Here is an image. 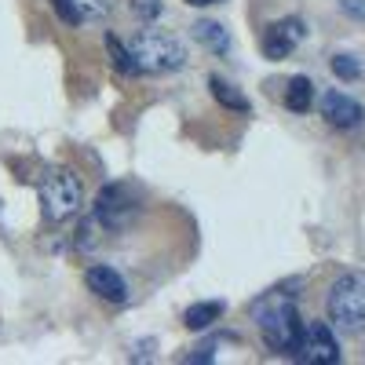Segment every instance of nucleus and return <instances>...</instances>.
<instances>
[{"label": "nucleus", "mask_w": 365, "mask_h": 365, "mask_svg": "<svg viewBox=\"0 0 365 365\" xmlns=\"http://www.w3.org/2000/svg\"><path fill=\"white\" fill-rule=\"evenodd\" d=\"M190 8H208V4H220V0H187Z\"/></svg>", "instance_id": "22"}, {"label": "nucleus", "mask_w": 365, "mask_h": 365, "mask_svg": "<svg viewBox=\"0 0 365 365\" xmlns=\"http://www.w3.org/2000/svg\"><path fill=\"white\" fill-rule=\"evenodd\" d=\"M292 358L303 361V365H332V361H340V344H336V332H332V325H329V322L303 325Z\"/></svg>", "instance_id": "5"}, {"label": "nucleus", "mask_w": 365, "mask_h": 365, "mask_svg": "<svg viewBox=\"0 0 365 365\" xmlns=\"http://www.w3.org/2000/svg\"><path fill=\"white\" fill-rule=\"evenodd\" d=\"M216 340H208V344H201V347H194V351H187L182 354V361L187 365H201V361H216Z\"/></svg>", "instance_id": "18"}, {"label": "nucleus", "mask_w": 365, "mask_h": 365, "mask_svg": "<svg viewBox=\"0 0 365 365\" xmlns=\"http://www.w3.org/2000/svg\"><path fill=\"white\" fill-rule=\"evenodd\" d=\"M73 8L81 11V19H103V15H110L113 0H73Z\"/></svg>", "instance_id": "17"}, {"label": "nucleus", "mask_w": 365, "mask_h": 365, "mask_svg": "<svg viewBox=\"0 0 365 365\" xmlns=\"http://www.w3.org/2000/svg\"><path fill=\"white\" fill-rule=\"evenodd\" d=\"M41 201H44V216L51 223H66L73 220L81 205H84V187L73 168H51L41 179Z\"/></svg>", "instance_id": "4"}, {"label": "nucleus", "mask_w": 365, "mask_h": 365, "mask_svg": "<svg viewBox=\"0 0 365 365\" xmlns=\"http://www.w3.org/2000/svg\"><path fill=\"white\" fill-rule=\"evenodd\" d=\"M135 15L139 19H158L161 15V0H135Z\"/></svg>", "instance_id": "20"}, {"label": "nucleus", "mask_w": 365, "mask_h": 365, "mask_svg": "<svg viewBox=\"0 0 365 365\" xmlns=\"http://www.w3.org/2000/svg\"><path fill=\"white\" fill-rule=\"evenodd\" d=\"M329 322L347 336H361L365 332V278L361 274H340L329 289L325 299Z\"/></svg>", "instance_id": "2"}, {"label": "nucleus", "mask_w": 365, "mask_h": 365, "mask_svg": "<svg viewBox=\"0 0 365 365\" xmlns=\"http://www.w3.org/2000/svg\"><path fill=\"white\" fill-rule=\"evenodd\" d=\"M194 41L201 48H208L212 55H227L230 51V34L223 29V22H212V19H197L194 22Z\"/></svg>", "instance_id": "11"}, {"label": "nucleus", "mask_w": 365, "mask_h": 365, "mask_svg": "<svg viewBox=\"0 0 365 365\" xmlns=\"http://www.w3.org/2000/svg\"><path fill=\"white\" fill-rule=\"evenodd\" d=\"M340 8L351 19H365V0H340Z\"/></svg>", "instance_id": "21"}, {"label": "nucleus", "mask_w": 365, "mask_h": 365, "mask_svg": "<svg viewBox=\"0 0 365 365\" xmlns=\"http://www.w3.org/2000/svg\"><path fill=\"white\" fill-rule=\"evenodd\" d=\"M208 91H212V99H216L220 106H227V110H234V113H249V110H252L249 99L241 96L230 81H223V77H216V73L208 77Z\"/></svg>", "instance_id": "12"}, {"label": "nucleus", "mask_w": 365, "mask_h": 365, "mask_svg": "<svg viewBox=\"0 0 365 365\" xmlns=\"http://www.w3.org/2000/svg\"><path fill=\"white\" fill-rule=\"evenodd\" d=\"M84 282H88L91 292H96L99 299H106V303H128V282L120 278L113 267H106V263L88 267L84 270Z\"/></svg>", "instance_id": "8"}, {"label": "nucleus", "mask_w": 365, "mask_h": 365, "mask_svg": "<svg viewBox=\"0 0 365 365\" xmlns=\"http://www.w3.org/2000/svg\"><path fill=\"white\" fill-rule=\"evenodd\" d=\"M51 8H55V15L63 19V22H70V26H81L84 19H81V11L73 8V0H51Z\"/></svg>", "instance_id": "19"}, {"label": "nucleus", "mask_w": 365, "mask_h": 365, "mask_svg": "<svg viewBox=\"0 0 365 365\" xmlns=\"http://www.w3.org/2000/svg\"><path fill=\"white\" fill-rule=\"evenodd\" d=\"M285 106L292 113H307L314 106V84H311V77H292L285 84Z\"/></svg>", "instance_id": "13"}, {"label": "nucleus", "mask_w": 365, "mask_h": 365, "mask_svg": "<svg viewBox=\"0 0 365 365\" xmlns=\"http://www.w3.org/2000/svg\"><path fill=\"white\" fill-rule=\"evenodd\" d=\"M252 322L259 325L263 332V344L278 354H292L296 344H299V332H303V318H299V307H296V296L292 292H263L252 307H249Z\"/></svg>", "instance_id": "1"}, {"label": "nucleus", "mask_w": 365, "mask_h": 365, "mask_svg": "<svg viewBox=\"0 0 365 365\" xmlns=\"http://www.w3.org/2000/svg\"><path fill=\"white\" fill-rule=\"evenodd\" d=\"M135 212H139V201L132 197L128 187H120V182H110V187H103V194L96 197V220L106 230L128 227L135 220Z\"/></svg>", "instance_id": "6"}, {"label": "nucleus", "mask_w": 365, "mask_h": 365, "mask_svg": "<svg viewBox=\"0 0 365 365\" xmlns=\"http://www.w3.org/2000/svg\"><path fill=\"white\" fill-rule=\"evenodd\" d=\"M103 230H106V227H103V223L96 220V212H91V216H88V220L81 223V230H77V249H81V252H88V249H96L99 241H103V237H99Z\"/></svg>", "instance_id": "15"}, {"label": "nucleus", "mask_w": 365, "mask_h": 365, "mask_svg": "<svg viewBox=\"0 0 365 365\" xmlns=\"http://www.w3.org/2000/svg\"><path fill=\"white\" fill-rule=\"evenodd\" d=\"M303 37H307V26H303V19L289 15V19H278V22H270V26L263 29L259 48H263V55H267V58L282 63V58H289V55L299 48V41H303Z\"/></svg>", "instance_id": "7"}, {"label": "nucleus", "mask_w": 365, "mask_h": 365, "mask_svg": "<svg viewBox=\"0 0 365 365\" xmlns=\"http://www.w3.org/2000/svg\"><path fill=\"white\" fill-rule=\"evenodd\" d=\"M332 73L340 81H358L361 77V63L354 55H332Z\"/></svg>", "instance_id": "16"}, {"label": "nucleus", "mask_w": 365, "mask_h": 365, "mask_svg": "<svg viewBox=\"0 0 365 365\" xmlns=\"http://www.w3.org/2000/svg\"><path fill=\"white\" fill-rule=\"evenodd\" d=\"M132 55H135V66L139 73H175L187 66V51H182V44L165 34V29H143V34L128 44Z\"/></svg>", "instance_id": "3"}, {"label": "nucleus", "mask_w": 365, "mask_h": 365, "mask_svg": "<svg viewBox=\"0 0 365 365\" xmlns=\"http://www.w3.org/2000/svg\"><path fill=\"white\" fill-rule=\"evenodd\" d=\"M220 318H223V303L220 299H201V303H190V307L182 311V325H187L190 332H205Z\"/></svg>", "instance_id": "10"}, {"label": "nucleus", "mask_w": 365, "mask_h": 365, "mask_svg": "<svg viewBox=\"0 0 365 365\" xmlns=\"http://www.w3.org/2000/svg\"><path fill=\"white\" fill-rule=\"evenodd\" d=\"M106 51H110V63H113V70H117V73H125V77H135V73H139L132 48H128V44H120L113 34L106 37Z\"/></svg>", "instance_id": "14"}, {"label": "nucleus", "mask_w": 365, "mask_h": 365, "mask_svg": "<svg viewBox=\"0 0 365 365\" xmlns=\"http://www.w3.org/2000/svg\"><path fill=\"white\" fill-rule=\"evenodd\" d=\"M322 117L332 128H358L361 125V103H354L344 91H325L322 96Z\"/></svg>", "instance_id": "9"}]
</instances>
